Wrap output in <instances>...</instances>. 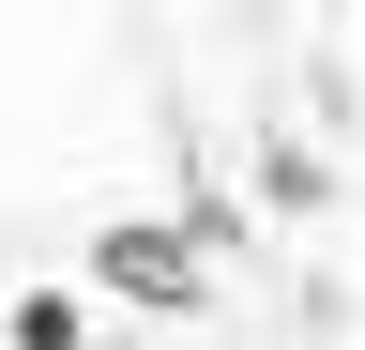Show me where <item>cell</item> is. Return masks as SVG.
Instances as JSON below:
<instances>
[{
	"label": "cell",
	"instance_id": "6da1fadb",
	"mask_svg": "<svg viewBox=\"0 0 365 350\" xmlns=\"http://www.w3.org/2000/svg\"><path fill=\"white\" fill-rule=\"evenodd\" d=\"M91 289L137 304V320H198V304H213V244H198V213H107V229H91Z\"/></svg>",
	"mask_w": 365,
	"mask_h": 350
},
{
	"label": "cell",
	"instance_id": "7a4b0ae2",
	"mask_svg": "<svg viewBox=\"0 0 365 350\" xmlns=\"http://www.w3.org/2000/svg\"><path fill=\"white\" fill-rule=\"evenodd\" d=\"M0 335H16V350H76L91 320H76V289H16V320H0Z\"/></svg>",
	"mask_w": 365,
	"mask_h": 350
}]
</instances>
